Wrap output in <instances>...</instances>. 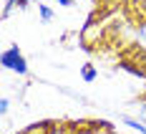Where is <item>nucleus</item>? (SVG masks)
Listing matches in <instances>:
<instances>
[{"instance_id": "obj_6", "label": "nucleus", "mask_w": 146, "mask_h": 134, "mask_svg": "<svg viewBox=\"0 0 146 134\" xmlns=\"http://www.w3.org/2000/svg\"><path fill=\"white\" fill-rule=\"evenodd\" d=\"M28 3H33V0H10V3H8V10H10V8H15V5H18V8H25Z\"/></svg>"}, {"instance_id": "obj_4", "label": "nucleus", "mask_w": 146, "mask_h": 134, "mask_svg": "<svg viewBox=\"0 0 146 134\" xmlns=\"http://www.w3.org/2000/svg\"><path fill=\"white\" fill-rule=\"evenodd\" d=\"M38 8H40V18H43L45 23H48V20H50V18H53V10H50V8H48V5H38Z\"/></svg>"}, {"instance_id": "obj_7", "label": "nucleus", "mask_w": 146, "mask_h": 134, "mask_svg": "<svg viewBox=\"0 0 146 134\" xmlns=\"http://www.w3.org/2000/svg\"><path fill=\"white\" fill-rule=\"evenodd\" d=\"M8 109H10V101L3 96V99H0V114H8Z\"/></svg>"}, {"instance_id": "obj_1", "label": "nucleus", "mask_w": 146, "mask_h": 134, "mask_svg": "<svg viewBox=\"0 0 146 134\" xmlns=\"http://www.w3.org/2000/svg\"><path fill=\"white\" fill-rule=\"evenodd\" d=\"M0 63H3L5 68L15 71V74H28V63H25L23 53H20L15 46H13V48H5V51H3V56H0Z\"/></svg>"}, {"instance_id": "obj_9", "label": "nucleus", "mask_w": 146, "mask_h": 134, "mask_svg": "<svg viewBox=\"0 0 146 134\" xmlns=\"http://www.w3.org/2000/svg\"><path fill=\"white\" fill-rule=\"evenodd\" d=\"M56 3H60V5H66V8H68V5H73V0H56Z\"/></svg>"}, {"instance_id": "obj_10", "label": "nucleus", "mask_w": 146, "mask_h": 134, "mask_svg": "<svg viewBox=\"0 0 146 134\" xmlns=\"http://www.w3.org/2000/svg\"><path fill=\"white\" fill-rule=\"evenodd\" d=\"M141 5H144V13H146V0H141Z\"/></svg>"}, {"instance_id": "obj_5", "label": "nucleus", "mask_w": 146, "mask_h": 134, "mask_svg": "<svg viewBox=\"0 0 146 134\" xmlns=\"http://www.w3.org/2000/svg\"><path fill=\"white\" fill-rule=\"evenodd\" d=\"M83 78H86V81H93V78H96V68H93V66H86V68H83Z\"/></svg>"}, {"instance_id": "obj_2", "label": "nucleus", "mask_w": 146, "mask_h": 134, "mask_svg": "<svg viewBox=\"0 0 146 134\" xmlns=\"http://www.w3.org/2000/svg\"><path fill=\"white\" fill-rule=\"evenodd\" d=\"M48 127H50V124H35V127H28V132H25V134H50Z\"/></svg>"}, {"instance_id": "obj_8", "label": "nucleus", "mask_w": 146, "mask_h": 134, "mask_svg": "<svg viewBox=\"0 0 146 134\" xmlns=\"http://www.w3.org/2000/svg\"><path fill=\"white\" fill-rule=\"evenodd\" d=\"M139 36H141V41L146 43V20L141 23V25H139Z\"/></svg>"}, {"instance_id": "obj_3", "label": "nucleus", "mask_w": 146, "mask_h": 134, "mask_svg": "<svg viewBox=\"0 0 146 134\" xmlns=\"http://www.w3.org/2000/svg\"><path fill=\"white\" fill-rule=\"evenodd\" d=\"M123 121H126L129 127H133V129H139V132H141V134H146V127H144V124H141V121H136V119H129V117H126V119H123Z\"/></svg>"}, {"instance_id": "obj_11", "label": "nucleus", "mask_w": 146, "mask_h": 134, "mask_svg": "<svg viewBox=\"0 0 146 134\" xmlns=\"http://www.w3.org/2000/svg\"><path fill=\"white\" fill-rule=\"evenodd\" d=\"M144 117H146V106H144Z\"/></svg>"}]
</instances>
